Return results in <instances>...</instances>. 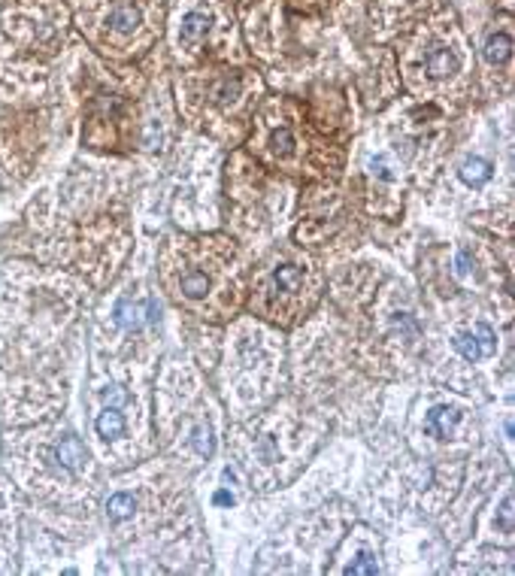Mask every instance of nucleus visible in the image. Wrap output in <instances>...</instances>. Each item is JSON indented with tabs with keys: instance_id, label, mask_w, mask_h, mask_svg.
Returning a JSON list of instances; mask_svg holds the SVG:
<instances>
[{
	"instance_id": "obj_1",
	"label": "nucleus",
	"mask_w": 515,
	"mask_h": 576,
	"mask_svg": "<svg viewBox=\"0 0 515 576\" xmlns=\"http://www.w3.org/2000/svg\"><path fill=\"white\" fill-rule=\"evenodd\" d=\"M455 349L464 355L467 361H479V358H491L498 352V337L488 325H479L476 334H458L455 337Z\"/></svg>"
},
{
	"instance_id": "obj_2",
	"label": "nucleus",
	"mask_w": 515,
	"mask_h": 576,
	"mask_svg": "<svg viewBox=\"0 0 515 576\" xmlns=\"http://www.w3.org/2000/svg\"><path fill=\"white\" fill-rule=\"evenodd\" d=\"M458 70V58L452 49H446V45H434V49L428 52V73L434 79H446L452 76V73Z\"/></svg>"
},
{
	"instance_id": "obj_3",
	"label": "nucleus",
	"mask_w": 515,
	"mask_h": 576,
	"mask_svg": "<svg viewBox=\"0 0 515 576\" xmlns=\"http://www.w3.org/2000/svg\"><path fill=\"white\" fill-rule=\"evenodd\" d=\"M458 419H461V413L458 409H452V407H434L428 413V422H425V428H428V434L430 437H449V431L458 425Z\"/></svg>"
},
{
	"instance_id": "obj_4",
	"label": "nucleus",
	"mask_w": 515,
	"mask_h": 576,
	"mask_svg": "<svg viewBox=\"0 0 515 576\" xmlns=\"http://www.w3.org/2000/svg\"><path fill=\"white\" fill-rule=\"evenodd\" d=\"M115 318L125 328H143V322H155V304H118Z\"/></svg>"
},
{
	"instance_id": "obj_5",
	"label": "nucleus",
	"mask_w": 515,
	"mask_h": 576,
	"mask_svg": "<svg viewBox=\"0 0 515 576\" xmlns=\"http://www.w3.org/2000/svg\"><path fill=\"white\" fill-rule=\"evenodd\" d=\"M55 455H58V461L70 470H82L85 468V461H88L85 446H82L76 437H64V440L58 443V449H55Z\"/></svg>"
},
{
	"instance_id": "obj_6",
	"label": "nucleus",
	"mask_w": 515,
	"mask_h": 576,
	"mask_svg": "<svg viewBox=\"0 0 515 576\" xmlns=\"http://www.w3.org/2000/svg\"><path fill=\"white\" fill-rule=\"evenodd\" d=\"M140 9H136L134 3H118L113 13H109V27L118 34H131L136 24H140Z\"/></svg>"
},
{
	"instance_id": "obj_7",
	"label": "nucleus",
	"mask_w": 515,
	"mask_h": 576,
	"mask_svg": "<svg viewBox=\"0 0 515 576\" xmlns=\"http://www.w3.org/2000/svg\"><path fill=\"white\" fill-rule=\"evenodd\" d=\"M97 434L104 437V440H115V437L125 434V419H122V413H118L115 407H109V409H104V413L97 416Z\"/></svg>"
},
{
	"instance_id": "obj_8",
	"label": "nucleus",
	"mask_w": 515,
	"mask_h": 576,
	"mask_svg": "<svg viewBox=\"0 0 515 576\" xmlns=\"http://www.w3.org/2000/svg\"><path fill=\"white\" fill-rule=\"evenodd\" d=\"M461 179L467 185H485L491 179V164L485 158H467L461 164Z\"/></svg>"
},
{
	"instance_id": "obj_9",
	"label": "nucleus",
	"mask_w": 515,
	"mask_h": 576,
	"mask_svg": "<svg viewBox=\"0 0 515 576\" xmlns=\"http://www.w3.org/2000/svg\"><path fill=\"white\" fill-rule=\"evenodd\" d=\"M509 52H512V40H509V34H494L485 40V61H491V64H503L509 58Z\"/></svg>"
},
{
	"instance_id": "obj_10",
	"label": "nucleus",
	"mask_w": 515,
	"mask_h": 576,
	"mask_svg": "<svg viewBox=\"0 0 515 576\" xmlns=\"http://www.w3.org/2000/svg\"><path fill=\"white\" fill-rule=\"evenodd\" d=\"M209 18L204 13H188L182 18V43H197L200 36H206Z\"/></svg>"
},
{
	"instance_id": "obj_11",
	"label": "nucleus",
	"mask_w": 515,
	"mask_h": 576,
	"mask_svg": "<svg viewBox=\"0 0 515 576\" xmlns=\"http://www.w3.org/2000/svg\"><path fill=\"white\" fill-rule=\"evenodd\" d=\"M206 291H209V276H206V273L191 270V273L182 276V295H185V297L200 300V297H206Z\"/></svg>"
},
{
	"instance_id": "obj_12",
	"label": "nucleus",
	"mask_w": 515,
	"mask_h": 576,
	"mask_svg": "<svg viewBox=\"0 0 515 576\" xmlns=\"http://www.w3.org/2000/svg\"><path fill=\"white\" fill-rule=\"evenodd\" d=\"M134 507H136V500H134V495H113L109 498V504H106V513H109V519L113 522H122V519H127V516H134Z\"/></svg>"
},
{
	"instance_id": "obj_13",
	"label": "nucleus",
	"mask_w": 515,
	"mask_h": 576,
	"mask_svg": "<svg viewBox=\"0 0 515 576\" xmlns=\"http://www.w3.org/2000/svg\"><path fill=\"white\" fill-rule=\"evenodd\" d=\"M273 282H276V288H297L303 282V270L294 267V264H282V267H276Z\"/></svg>"
},
{
	"instance_id": "obj_14",
	"label": "nucleus",
	"mask_w": 515,
	"mask_h": 576,
	"mask_svg": "<svg viewBox=\"0 0 515 576\" xmlns=\"http://www.w3.org/2000/svg\"><path fill=\"white\" fill-rule=\"evenodd\" d=\"M348 573H355V576H361V573L364 576H376V573H379V564H376V559L370 552H361L352 564H348Z\"/></svg>"
},
{
	"instance_id": "obj_15",
	"label": "nucleus",
	"mask_w": 515,
	"mask_h": 576,
	"mask_svg": "<svg viewBox=\"0 0 515 576\" xmlns=\"http://www.w3.org/2000/svg\"><path fill=\"white\" fill-rule=\"evenodd\" d=\"M191 443H195V449L200 455H209V452H213V431L204 428V425H197L195 431H191Z\"/></svg>"
},
{
	"instance_id": "obj_16",
	"label": "nucleus",
	"mask_w": 515,
	"mask_h": 576,
	"mask_svg": "<svg viewBox=\"0 0 515 576\" xmlns=\"http://www.w3.org/2000/svg\"><path fill=\"white\" fill-rule=\"evenodd\" d=\"M216 91V100H222V104H227V100H234V97H240V79H222L218 85L213 88Z\"/></svg>"
},
{
	"instance_id": "obj_17",
	"label": "nucleus",
	"mask_w": 515,
	"mask_h": 576,
	"mask_svg": "<svg viewBox=\"0 0 515 576\" xmlns=\"http://www.w3.org/2000/svg\"><path fill=\"white\" fill-rule=\"evenodd\" d=\"M270 146L276 152H291V146H294V136H291V131L288 127H279V131H273V140H270Z\"/></svg>"
},
{
	"instance_id": "obj_18",
	"label": "nucleus",
	"mask_w": 515,
	"mask_h": 576,
	"mask_svg": "<svg viewBox=\"0 0 515 576\" xmlns=\"http://www.w3.org/2000/svg\"><path fill=\"white\" fill-rule=\"evenodd\" d=\"M370 170H373V176H379V179H391V170H388V164H385V158L370 161Z\"/></svg>"
},
{
	"instance_id": "obj_19",
	"label": "nucleus",
	"mask_w": 515,
	"mask_h": 576,
	"mask_svg": "<svg viewBox=\"0 0 515 576\" xmlns=\"http://www.w3.org/2000/svg\"><path fill=\"white\" fill-rule=\"evenodd\" d=\"M500 516H503V531H512V498L503 500V510H500Z\"/></svg>"
},
{
	"instance_id": "obj_20",
	"label": "nucleus",
	"mask_w": 515,
	"mask_h": 576,
	"mask_svg": "<svg viewBox=\"0 0 515 576\" xmlns=\"http://www.w3.org/2000/svg\"><path fill=\"white\" fill-rule=\"evenodd\" d=\"M470 270V255L461 252V258H458V273H467Z\"/></svg>"
},
{
	"instance_id": "obj_21",
	"label": "nucleus",
	"mask_w": 515,
	"mask_h": 576,
	"mask_svg": "<svg viewBox=\"0 0 515 576\" xmlns=\"http://www.w3.org/2000/svg\"><path fill=\"white\" fill-rule=\"evenodd\" d=\"M216 504H234V495H231V491H218V495H216Z\"/></svg>"
}]
</instances>
